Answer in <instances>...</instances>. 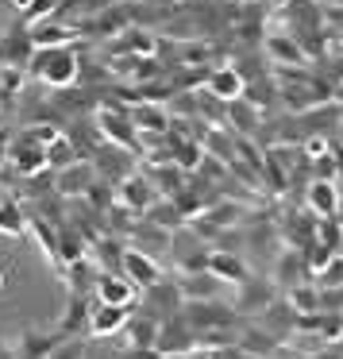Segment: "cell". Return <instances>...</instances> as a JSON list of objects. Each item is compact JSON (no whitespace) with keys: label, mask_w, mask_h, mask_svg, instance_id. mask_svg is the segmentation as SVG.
Here are the masks:
<instances>
[{"label":"cell","mask_w":343,"mask_h":359,"mask_svg":"<svg viewBox=\"0 0 343 359\" xmlns=\"http://www.w3.org/2000/svg\"><path fill=\"white\" fill-rule=\"evenodd\" d=\"M266 55L278 70H304L309 66V50L301 47V39L289 32H274L266 35Z\"/></svg>","instance_id":"7"},{"label":"cell","mask_w":343,"mask_h":359,"mask_svg":"<svg viewBox=\"0 0 343 359\" xmlns=\"http://www.w3.org/2000/svg\"><path fill=\"white\" fill-rule=\"evenodd\" d=\"M289 294V309L301 317V313H320V286L316 282H301V286L286 290Z\"/></svg>","instance_id":"28"},{"label":"cell","mask_w":343,"mask_h":359,"mask_svg":"<svg viewBox=\"0 0 343 359\" xmlns=\"http://www.w3.org/2000/svg\"><path fill=\"white\" fill-rule=\"evenodd\" d=\"M0 158H8V143H4V135H0Z\"/></svg>","instance_id":"41"},{"label":"cell","mask_w":343,"mask_h":359,"mask_svg":"<svg viewBox=\"0 0 343 359\" xmlns=\"http://www.w3.org/2000/svg\"><path fill=\"white\" fill-rule=\"evenodd\" d=\"M274 305V282L266 278H247L239 286V302H235V313H266Z\"/></svg>","instance_id":"21"},{"label":"cell","mask_w":343,"mask_h":359,"mask_svg":"<svg viewBox=\"0 0 343 359\" xmlns=\"http://www.w3.org/2000/svg\"><path fill=\"white\" fill-rule=\"evenodd\" d=\"M0 359H16V348H8V344L0 340Z\"/></svg>","instance_id":"39"},{"label":"cell","mask_w":343,"mask_h":359,"mask_svg":"<svg viewBox=\"0 0 343 359\" xmlns=\"http://www.w3.org/2000/svg\"><path fill=\"white\" fill-rule=\"evenodd\" d=\"M31 58H35L31 32H24V27H12V32L0 35V66H12V70H20V66H27Z\"/></svg>","instance_id":"12"},{"label":"cell","mask_w":343,"mask_h":359,"mask_svg":"<svg viewBox=\"0 0 343 359\" xmlns=\"http://www.w3.org/2000/svg\"><path fill=\"white\" fill-rule=\"evenodd\" d=\"M235 344H239L251 359H270L274 351L281 348V340L266 325H243L239 332H235Z\"/></svg>","instance_id":"14"},{"label":"cell","mask_w":343,"mask_h":359,"mask_svg":"<svg viewBox=\"0 0 343 359\" xmlns=\"http://www.w3.org/2000/svg\"><path fill=\"white\" fill-rule=\"evenodd\" d=\"M204 158H209V155H204L193 140L174 143V166H178V170H197V166H204Z\"/></svg>","instance_id":"33"},{"label":"cell","mask_w":343,"mask_h":359,"mask_svg":"<svg viewBox=\"0 0 343 359\" xmlns=\"http://www.w3.org/2000/svg\"><path fill=\"white\" fill-rule=\"evenodd\" d=\"M270 4H289V0H270Z\"/></svg>","instance_id":"45"},{"label":"cell","mask_w":343,"mask_h":359,"mask_svg":"<svg viewBox=\"0 0 343 359\" xmlns=\"http://www.w3.org/2000/svg\"><path fill=\"white\" fill-rule=\"evenodd\" d=\"M50 359H85V344H81V340H62Z\"/></svg>","instance_id":"37"},{"label":"cell","mask_w":343,"mask_h":359,"mask_svg":"<svg viewBox=\"0 0 343 359\" xmlns=\"http://www.w3.org/2000/svg\"><path fill=\"white\" fill-rule=\"evenodd\" d=\"M74 163H81V155L66 135H58V140L47 143V166L50 170H66V166H74Z\"/></svg>","instance_id":"31"},{"label":"cell","mask_w":343,"mask_h":359,"mask_svg":"<svg viewBox=\"0 0 343 359\" xmlns=\"http://www.w3.org/2000/svg\"><path fill=\"white\" fill-rule=\"evenodd\" d=\"M78 70H81V62L70 47H43L31 58V78H39L50 89H70L78 81Z\"/></svg>","instance_id":"1"},{"label":"cell","mask_w":343,"mask_h":359,"mask_svg":"<svg viewBox=\"0 0 343 359\" xmlns=\"http://www.w3.org/2000/svg\"><path fill=\"white\" fill-rule=\"evenodd\" d=\"M132 120H135V128L139 132H150L158 140V135H166L170 132V116H166V109L162 104H150V101H139L132 109Z\"/></svg>","instance_id":"24"},{"label":"cell","mask_w":343,"mask_h":359,"mask_svg":"<svg viewBox=\"0 0 343 359\" xmlns=\"http://www.w3.org/2000/svg\"><path fill=\"white\" fill-rule=\"evenodd\" d=\"M127 248H135V251H143V255H150V259H162V255H170V243H174V232L170 228H162V224H155V220H135V228L127 232Z\"/></svg>","instance_id":"6"},{"label":"cell","mask_w":343,"mask_h":359,"mask_svg":"<svg viewBox=\"0 0 343 359\" xmlns=\"http://www.w3.org/2000/svg\"><path fill=\"white\" fill-rule=\"evenodd\" d=\"M209 271L216 274V278L224 282V286H243V282L251 278V266L243 263L239 255L224 251V248H220V251H212V255H209Z\"/></svg>","instance_id":"20"},{"label":"cell","mask_w":343,"mask_h":359,"mask_svg":"<svg viewBox=\"0 0 343 359\" xmlns=\"http://www.w3.org/2000/svg\"><path fill=\"white\" fill-rule=\"evenodd\" d=\"M147 220H155V224L178 232V224H186V212L178 209V201H174V197H162V201H155V205L147 209Z\"/></svg>","instance_id":"29"},{"label":"cell","mask_w":343,"mask_h":359,"mask_svg":"<svg viewBox=\"0 0 343 359\" xmlns=\"http://www.w3.org/2000/svg\"><path fill=\"white\" fill-rule=\"evenodd\" d=\"M127 317H132V305H97L93 317H89V336H97V340H104V336H116L124 332Z\"/></svg>","instance_id":"16"},{"label":"cell","mask_w":343,"mask_h":359,"mask_svg":"<svg viewBox=\"0 0 343 359\" xmlns=\"http://www.w3.org/2000/svg\"><path fill=\"white\" fill-rule=\"evenodd\" d=\"M74 39H81V32L70 27V24H58V20H43V24H35V32H31L35 50H43V47H70Z\"/></svg>","instance_id":"22"},{"label":"cell","mask_w":343,"mask_h":359,"mask_svg":"<svg viewBox=\"0 0 343 359\" xmlns=\"http://www.w3.org/2000/svg\"><path fill=\"white\" fill-rule=\"evenodd\" d=\"M158 325H162V320H158V317H150V313H139V317H127V325H124L127 344H132V348H155V340H158Z\"/></svg>","instance_id":"25"},{"label":"cell","mask_w":343,"mask_h":359,"mask_svg":"<svg viewBox=\"0 0 343 359\" xmlns=\"http://www.w3.org/2000/svg\"><path fill=\"white\" fill-rule=\"evenodd\" d=\"M335 217H340V224H343V194H340V212H335Z\"/></svg>","instance_id":"42"},{"label":"cell","mask_w":343,"mask_h":359,"mask_svg":"<svg viewBox=\"0 0 343 359\" xmlns=\"http://www.w3.org/2000/svg\"><path fill=\"white\" fill-rule=\"evenodd\" d=\"M27 228V217L16 201H0V232L4 236H24Z\"/></svg>","instance_id":"34"},{"label":"cell","mask_w":343,"mask_h":359,"mask_svg":"<svg viewBox=\"0 0 343 359\" xmlns=\"http://www.w3.org/2000/svg\"><path fill=\"white\" fill-rule=\"evenodd\" d=\"M58 344H62V340L50 336V332H24V336H20V344H16V359H50Z\"/></svg>","instance_id":"26"},{"label":"cell","mask_w":343,"mask_h":359,"mask_svg":"<svg viewBox=\"0 0 343 359\" xmlns=\"http://www.w3.org/2000/svg\"><path fill=\"white\" fill-rule=\"evenodd\" d=\"M178 290H181L186 302H212V297H220L224 282H220L212 271H189V274L178 278Z\"/></svg>","instance_id":"17"},{"label":"cell","mask_w":343,"mask_h":359,"mask_svg":"<svg viewBox=\"0 0 343 359\" xmlns=\"http://www.w3.org/2000/svg\"><path fill=\"white\" fill-rule=\"evenodd\" d=\"M304 209H309L316 220L335 217V212H340V182L312 178V182H309V189H304Z\"/></svg>","instance_id":"10"},{"label":"cell","mask_w":343,"mask_h":359,"mask_svg":"<svg viewBox=\"0 0 343 359\" xmlns=\"http://www.w3.org/2000/svg\"><path fill=\"white\" fill-rule=\"evenodd\" d=\"M170 255L178 259L181 274H189V271H209V255H212V248L193 232V228H181V232H174Z\"/></svg>","instance_id":"5"},{"label":"cell","mask_w":343,"mask_h":359,"mask_svg":"<svg viewBox=\"0 0 343 359\" xmlns=\"http://www.w3.org/2000/svg\"><path fill=\"white\" fill-rule=\"evenodd\" d=\"M8 163L16 166L20 174L31 178V174H39L43 166H47V147H43L31 132H24V135H16V140L8 143Z\"/></svg>","instance_id":"8"},{"label":"cell","mask_w":343,"mask_h":359,"mask_svg":"<svg viewBox=\"0 0 343 359\" xmlns=\"http://www.w3.org/2000/svg\"><path fill=\"white\" fill-rule=\"evenodd\" d=\"M181 317L193 332H212V328H235L239 325V313L235 305H224V302H186L181 305Z\"/></svg>","instance_id":"2"},{"label":"cell","mask_w":343,"mask_h":359,"mask_svg":"<svg viewBox=\"0 0 343 359\" xmlns=\"http://www.w3.org/2000/svg\"><path fill=\"white\" fill-rule=\"evenodd\" d=\"M50 12H58V0H27L24 20L27 24H43V20H50Z\"/></svg>","instance_id":"36"},{"label":"cell","mask_w":343,"mask_h":359,"mask_svg":"<svg viewBox=\"0 0 343 359\" xmlns=\"http://www.w3.org/2000/svg\"><path fill=\"white\" fill-rule=\"evenodd\" d=\"M335 143H343V128H340V135H335Z\"/></svg>","instance_id":"44"},{"label":"cell","mask_w":343,"mask_h":359,"mask_svg":"<svg viewBox=\"0 0 343 359\" xmlns=\"http://www.w3.org/2000/svg\"><path fill=\"white\" fill-rule=\"evenodd\" d=\"M320 282L316 286H343V255H332L324 266H320Z\"/></svg>","instance_id":"35"},{"label":"cell","mask_w":343,"mask_h":359,"mask_svg":"<svg viewBox=\"0 0 343 359\" xmlns=\"http://www.w3.org/2000/svg\"><path fill=\"white\" fill-rule=\"evenodd\" d=\"M4 282H8V278H4V266H0V290H4Z\"/></svg>","instance_id":"43"},{"label":"cell","mask_w":343,"mask_h":359,"mask_svg":"<svg viewBox=\"0 0 343 359\" xmlns=\"http://www.w3.org/2000/svg\"><path fill=\"white\" fill-rule=\"evenodd\" d=\"M116 201L127 205L132 212H147L150 205L158 201L155 186H150V178H143V174H127L124 182H116Z\"/></svg>","instance_id":"11"},{"label":"cell","mask_w":343,"mask_h":359,"mask_svg":"<svg viewBox=\"0 0 343 359\" xmlns=\"http://www.w3.org/2000/svg\"><path fill=\"white\" fill-rule=\"evenodd\" d=\"M89 332V294H70V313L62 317V332Z\"/></svg>","instance_id":"32"},{"label":"cell","mask_w":343,"mask_h":359,"mask_svg":"<svg viewBox=\"0 0 343 359\" xmlns=\"http://www.w3.org/2000/svg\"><path fill=\"white\" fill-rule=\"evenodd\" d=\"M204 93L216 97V101H224V104H232V101H239V97L247 93V78H243V74L235 70L232 62H224V66H216V70L209 74V81H204Z\"/></svg>","instance_id":"9"},{"label":"cell","mask_w":343,"mask_h":359,"mask_svg":"<svg viewBox=\"0 0 343 359\" xmlns=\"http://www.w3.org/2000/svg\"><path fill=\"white\" fill-rule=\"evenodd\" d=\"M227 120H232V124L251 140V135H255V128H258V109L247 101V97H239V101L227 104Z\"/></svg>","instance_id":"30"},{"label":"cell","mask_w":343,"mask_h":359,"mask_svg":"<svg viewBox=\"0 0 343 359\" xmlns=\"http://www.w3.org/2000/svg\"><path fill=\"white\" fill-rule=\"evenodd\" d=\"M124 274L135 282V286H143V290H150L155 282H162V266H158V259L143 255V251H135V248L124 251Z\"/></svg>","instance_id":"19"},{"label":"cell","mask_w":343,"mask_h":359,"mask_svg":"<svg viewBox=\"0 0 343 359\" xmlns=\"http://www.w3.org/2000/svg\"><path fill=\"white\" fill-rule=\"evenodd\" d=\"M309 255L304 251H297V248H286L278 255V263H274V282L278 286H286V290H293V286H301V282H309Z\"/></svg>","instance_id":"13"},{"label":"cell","mask_w":343,"mask_h":359,"mask_svg":"<svg viewBox=\"0 0 343 359\" xmlns=\"http://www.w3.org/2000/svg\"><path fill=\"white\" fill-rule=\"evenodd\" d=\"M155 351L166 359H189L197 351V332L186 325V317H166L162 325H158V340H155Z\"/></svg>","instance_id":"3"},{"label":"cell","mask_w":343,"mask_h":359,"mask_svg":"<svg viewBox=\"0 0 343 359\" xmlns=\"http://www.w3.org/2000/svg\"><path fill=\"white\" fill-rule=\"evenodd\" d=\"M93 189V166L89 163H74L66 170H58V194L62 197H81Z\"/></svg>","instance_id":"23"},{"label":"cell","mask_w":343,"mask_h":359,"mask_svg":"<svg viewBox=\"0 0 343 359\" xmlns=\"http://www.w3.org/2000/svg\"><path fill=\"white\" fill-rule=\"evenodd\" d=\"M181 290H178V282H155V286L147 290V309H150V317H158V320H166V317H178V309H181Z\"/></svg>","instance_id":"18"},{"label":"cell","mask_w":343,"mask_h":359,"mask_svg":"<svg viewBox=\"0 0 343 359\" xmlns=\"http://www.w3.org/2000/svg\"><path fill=\"white\" fill-rule=\"evenodd\" d=\"M124 251H127V243L116 240V236H104V240L93 243V255L101 259L104 271H120V274H124Z\"/></svg>","instance_id":"27"},{"label":"cell","mask_w":343,"mask_h":359,"mask_svg":"<svg viewBox=\"0 0 343 359\" xmlns=\"http://www.w3.org/2000/svg\"><path fill=\"white\" fill-rule=\"evenodd\" d=\"M312 359H343V348H340V344H324Z\"/></svg>","instance_id":"38"},{"label":"cell","mask_w":343,"mask_h":359,"mask_svg":"<svg viewBox=\"0 0 343 359\" xmlns=\"http://www.w3.org/2000/svg\"><path fill=\"white\" fill-rule=\"evenodd\" d=\"M97 302L104 305H132L135 302V282L120 271H101L97 278Z\"/></svg>","instance_id":"15"},{"label":"cell","mask_w":343,"mask_h":359,"mask_svg":"<svg viewBox=\"0 0 343 359\" xmlns=\"http://www.w3.org/2000/svg\"><path fill=\"white\" fill-rule=\"evenodd\" d=\"M270 359H301V355H293V351H274Z\"/></svg>","instance_id":"40"},{"label":"cell","mask_w":343,"mask_h":359,"mask_svg":"<svg viewBox=\"0 0 343 359\" xmlns=\"http://www.w3.org/2000/svg\"><path fill=\"white\" fill-rule=\"evenodd\" d=\"M97 128H101V135H108L116 147H124V151H143L139 147V128H135V120H132V112L127 109H101L97 112Z\"/></svg>","instance_id":"4"}]
</instances>
